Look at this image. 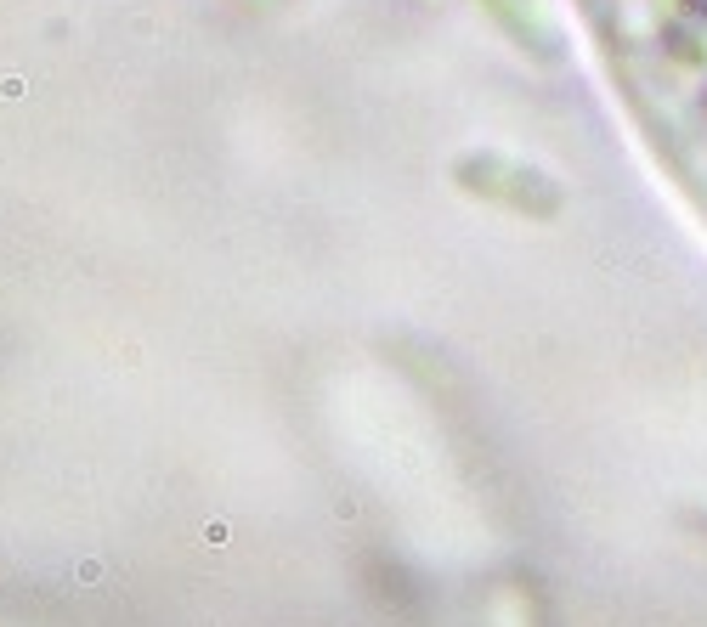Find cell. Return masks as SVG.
Returning <instances> with one entry per match:
<instances>
[{"instance_id": "1", "label": "cell", "mask_w": 707, "mask_h": 627, "mask_svg": "<svg viewBox=\"0 0 707 627\" xmlns=\"http://www.w3.org/2000/svg\"><path fill=\"white\" fill-rule=\"evenodd\" d=\"M572 18L639 153L707 232V0H572Z\"/></svg>"}]
</instances>
